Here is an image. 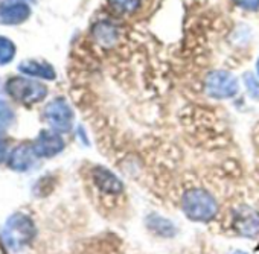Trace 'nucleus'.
<instances>
[{"instance_id": "f257e3e1", "label": "nucleus", "mask_w": 259, "mask_h": 254, "mask_svg": "<svg viewBox=\"0 0 259 254\" xmlns=\"http://www.w3.org/2000/svg\"><path fill=\"white\" fill-rule=\"evenodd\" d=\"M182 209L191 221L209 222L218 213V202L207 190L201 187H192L183 193Z\"/></svg>"}, {"instance_id": "f03ea898", "label": "nucleus", "mask_w": 259, "mask_h": 254, "mask_svg": "<svg viewBox=\"0 0 259 254\" xmlns=\"http://www.w3.org/2000/svg\"><path fill=\"white\" fill-rule=\"evenodd\" d=\"M35 225L25 213H14L8 218L4 227V240L13 251H20L32 242Z\"/></svg>"}, {"instance_id": "7ed1b4c3", "label": "nucleus", "mask_w": 259, "mask_h": 254, "mask_svg": "<svg viewBox=\"0 0 259 254\" xmlns=\"http://www.w3.org/2000/svg\"><path fill=\"white\" fill-rule=\"evenodd\" d=\"M7 91L13 99L23 102V104L40 102L48 94V88L43 84H40L34 79L20 78V76L11 78L7 82Z\"/></svg>"}, {"instance_id": "20e7f679", "label": "nucleus", "mask_w": 259, "mask_h": 254, "mask_svg": "<svg viewBox=\"0 0 259 254\" xmlns=\"http://www.w3.org/2000/svg\"><path fill=\"white\" fill-rule=\"evenodd\" d=\"M204 87H206L207 94L215 99L233 97L239 90V84H238L236 78L233 75H230L229 72H223V70L210 72L206 76Z\"/></svg>"}, {"instance_id": "39448f33", "label": "nucleus", "mask_w": 259, "mask_h": 254, "mask_svg": "<svg viewBox=\"0 0 259 254\" xmlns=\"http://www.w3.org/2000/svg\"><path fill=\"white\" fill-rule=\"evenodd\" d=\"M45 119L57 133H67L73 125V111L63 99H54L45 108Z\"/></svg>"}, {"instance_id": "423d86ee", "label": "nucleus", "mask_w": 259, "mask_h": 254, "mask_svg": "<svg viewBox=\"0 0 259 254\" xmlns=\"http://www.w3.org/2000/svg\"><path fill=\"white\" fill-rule=\"evenodd\" d=\"M64 148V140L57 131H41L40 136L32 143V149L37 157H54L60 154Z\"/></svg>"}, {"instance_id": "0eeeda50", "label": "nucleus", "mask_w": 259, "mask_h": 254, "mask_svg": "<svg viewBox=\"0 0 259 254\" xmlns=\"http://www.w3.org/2000/svg\"><path fill=\"white\" fill-rule=\"evenodd\" d=\"M35 153L32 149V146L29 145H20L17 148H14L11 151V154L8 156V166L17 172H25L28 171L32 165H34V159H35Z\"/></svg>"}, {"instance_id": "6e6552de", "label": "nucleus", "mask_w": 259, "mask_h": 254, "mask_svg": "<svg viewBox=\"0 0 259 254\" xmlns=\"http://www.w3.org/2000/svg\"><path fill=\"white\" fill-rule=\"evenodd\" d=\"M93 181L105 193L116 195V193H120L123 190L120 180L114 174L107 171L105 168H95L93 169Z\"/></svg>"}, {"instance_id": "1a4fd4ad", "label": "nucleus", "mask_w": 259, "mask_h": 254, "mask_svg": "<svg viewBox=\"0 0 259 254\" xmlns=\"http://www.w3.org/2000/svg\"><path fill=\"white\" fill-rule=\"evenodd\" d=\"M29 7L25 4H13L4 5L0 8V23L5 25H17L25 22L29 17Z\"/></svg>"}, {"instance_id": "9d476101", "label": "nucleus", "mask_w": 259, "mask_h": 254, "mask_svg": "<svg viewBox=\"0 0 259 254\" xmlns=\"http://www.w3.org/2000/svg\"><path fill=\"white\" fill-rule=\"evenodd\" d=\"M93 38L101 44V46H113L117 38H119V31L117 28L110 23V22H101L98 25H95L93 28Z\"/></svg>"}, {"instance_id": "9b49d317", "label": "nucleus", "mask_w": 259, "mask_h": 254, "mask_svg": "<svg viewBox=\"0 0 259 254\" xmlns=\"http://www.w3.org/2000/svg\"><path fill=\"white\" fill-rule=\"evenodd\" d=\"M236 227L244 236H256L259 231V215L251 210H242L236 218Z\"/></svg>"}, {"instance_id": "f8f14e48", "label": "nucleus", "mask_w": 259, "mask_h": 254, "mask_svg": "<svg viewBox=\"0 0 259 254\" xmlns=\"http://www.w3.org/2000/svg\"><path fill=\"white\" fill-rule=\"evenodd\" d=\"M19 70L29 76L55 79V70L49 64H43V63H37V61H23L19 66Z\"/></svg>"}, {"instance_id": "ddd939ff", "label": "nucleus", "mask_w": 259, "mask_h": 254, "mask_svg": "<svg viewBox=\"0 0 259 254\" xmlns=\"http://www.w3.org/2000/svg\"><path fill=\"white\" fill-rule=\"evenodd\" d=\"M148 227L154 231V233H157V234H162V236H172L174 234V231H176V228H174V225L168 221V219H165V218H162V216H157V215H151L150 218H148Z\"/></svg>"}, {"instance_id": "4468645a", "label": "nucleus", "mask_w": 259, "mask_h": 254, "mask_svg": "<svg viewBox=\"0 0 259 254\" xmlns=\"http://www.w3.org/2000/svg\"><path fill=\"white\" fill-rule=\"evenodd\" d=\"M108 4L119 14H133L139 8L141 0H108Z\"/></svg>"}, {"instance_id": "2eb2a0df", "label": "nucleus", "mask_w": 259, "mask_h": 254, "mask_svg": "<svg viewBox=\"0 0 259 254\" xmlns=\"http://www.w3.org/2000/svg\"><path fill=\"white\" fill-rule=\"evenodd\" d=\"M14 54H16V47L13 41H10L5 37H0V66L10 63L14 58Z\"/></svg>"}, {"instance_id": "dca6fc26", "label": "nucleus", "mask_w": 259, "mask_h": 254, "mask_svg": "<svg viewBox=\"0 0 259 254\" xmlns=\"http://www.w3.org/2000/svg\"><path fill=\"white\" fill-rule=\"evenodd\" d=\"M13 122H14L13 108L5 100L0 99V133H2L4 130H7Z\"/></svg>"}, {"instance_id": "f3484780", "label": "nucleus", "mask_w": 259, "mask_h": 254, "mask_svg": "<svg viewBox=\"0 0 259 254\" xmlns=\"http://www.w3.org/2000/svg\"><path fill=\"white\" fill-rule=\"evenodd\" d=\"M244 82H245L248 94L253 99H259V81H257V78L254 75H251V73H247L244 76Z\"/></svg>"}, {"instance_id": "a211bd4d", "label": "nucleus", "mask_w": 259, "mask_h": 254, "mask_svg": "<svg viewBox=\"0 0 259 254\" xmlns=\"http://www.w3.org/2000/svg\"><path fill=\"white\" fill-rule=\"evenodd\" d=\"M233 2L247 11H257L259 10V0H233Z\"/></svg>"}, {"instance_id": "6ab92c4d", "label": "nucleus", "mask_w": 259, "mask_h": 254, "mask_svg": "<svg viewBox=\"0 0 259 254\" xmlns=\"http://www.w3.org/2000/svg\"><path fill=\"white\" fill-rule=\"evenodd\" d=\"M8 159V149H7V142L2 136V133H0V163H2L4 160Z\"/></svg>"}, {"instance_id": "aec40b11", "label": "nucleus", "mask_w": 259, "mask_h": 254, "mask_svg": "<svg viewBox=\"0 0 259 254\" xmlns=\"http://www.w3.org/2000/svg\"><path fill=\"white\" fill-rule=\"evenodd\" d=\"M256 73H257V78H259V60H257V63H256Z\"/></svg>"}, {"instance_id": "412c9836", "label": "nucleus", "mask_w": 259, "mask_h": 254, "mask_svg": "<svg viewBox=\"0 0 259 254\" xmlns=\"http://www.w3.org/2000/svg\"><path fill=\"white\" fill-rule=\"evenodd\" d=\"M232 254H245V252L244 251H233Z\"/></svg>"}]
</instances>
